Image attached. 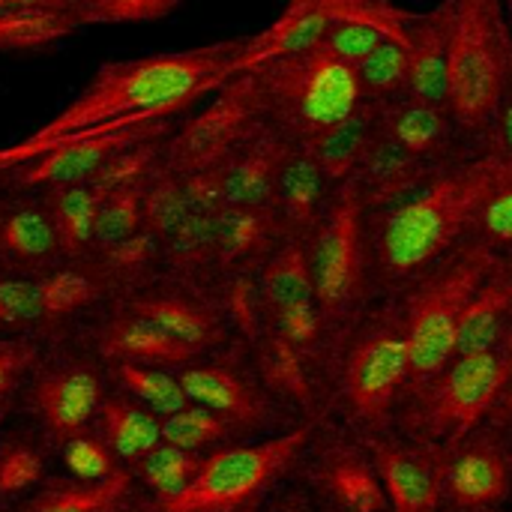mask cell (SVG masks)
I'll return each instance as SVG.
<instances>
[{
	"label": "cell",
	"instance_id": "8d00e7d4",
	"mask_svg": "<svg viewBox=\"0 0 512 512\" xmlns=\"http://www.w3.org/2000/svg\"><path fill=\"white\" fill-rule=\"evenodd\" d=\"M90 258L99 267V273L105 276V282L114 294V303L162 276V240L144 228L108 249L93 252Z\"/></svg>",
	"mask_w": 512,
	"mask_h": 512
},
{
	"label": "cell",
	"instance_id": "f35d334b",
	"mask_svg": "<svg viewBox=\"0 0 512 512\" xmlns=\"http://www.w3.org/2000/svg\"><path fill=\"white\" fill-rule=\"evenodd\" d=\"M81 27L75 12L57 9H6L0 12V54L42 51Z\"/></svg>",
	"mask_w": 512,
	"mask_h": 512
},
{
	"label": "cell",
	"instance_id": "30bf717a",
	"mask_svg": "<svg viewBox=\"0 0 512 512\" xmlns=\"http://www.w3.org/2000/svg\"><path fill=\"white\" fill-rule=\"evenodd\" d=\"M111 390L105 360L84 342L69 345V339L51 342L21 393L15 408L57 447L63 438L93 426L105 393Z\"/></svg>",
	"mask_w": 512,
	"mask_h": 512
},
{
	"label": "cell",
	"instance_id": "681fc988",
	"mask_svg": "<svg viewBox=\"0 0 512 512\" xmlns=\"http://www.w3.org/2000/svg\"><path fill=\"white\" fill-rule=\"evenodd\" d=\"M45 348L48 342L36 336H0V402H9L21 393Z\"/></svg>",
	"mask_w": 512,
	"mask_h": 512
},
{
	"label": "cell",
	"instance_id": "816d5d0a",
	"mask_svg": "<svg viewBox=\"0 0 512 512\" xmlns=\"http://www.w3.org/2000/svg\"><path fill=\"white\" fill-rule=\"evenodd\" d=\"M261 512H321L306 486H279Z\"/></svg>",
	"mask_w": 512,
	"mask_h": 512
},
{
	"label": "cell",
	"instance_id": "8fae6325",
	"mask_svg": "<svg viewBox=\"0 0 512 512\" xmlns=\"http://www.w3.org/2000/svg\"><path fill=\"white\" fill-rule=\"evenodd\" d=\"M180 372L189 402L225 417L243 441L279 435L288 408L258 378L243 339L189 360Z\"/></svg>",
	"mask_w": 512,
	"mask_h": 512
},
{
	"label": "cell",
	"instance_id": "4fadbf2b",
	"mask_svg": "<svg viewBox=\"0 0 512 512\" xmlns=\"http://www.w3.org/2000/svg\"><path fill=\"white\" fill-rule=\"evenodd\" d=\"M171 132H174V117L138 120V123H105V126L69 132L45 156L0 177V186L3 189H48V186H63V183H84L123 147L147 141V138L171 135Z\"/></svg>",
	"mask_w": 512,
	"mask_h": 512
},
{
	"label": "cell",
	"instance_id": "3957f363",
	"mask_svg": "<svg viewBox=\"0 0 512 512\" xmlns=\"http://www.w3.org/2000/svg\"><path fill=\"white\" fill-rule=\"evenodd\" d=\"M411 375L402 300L378 297L339 351V405L363 441L393 432L411 393Z\"/></svg>",
	"mask_w": 512,
	"mask_h": 512
},
{
	"label": "cell",
	"instance_id": "d6986e66",
	"mask_svg": "<svg viewBox=\"0 0 512 512\" xmlns=\"http://www.w3.org/2000/svg\"><path fill=\"white\" fill-rule=\"evenodd\" d=\"M87 345L105 363H138V366H162L183 369L198 354L168 336L150 318L126 309L123 303H111V309L90 330Z\"/></svg>",
	"mask_w": 512,
	"mask_h": 512
},
{
	"label": "cell",
	"instance_id": "94428289",
	"mask_svg": "<svg viewBox=\"0 0 512 512\" xmlns=\"http://www.w3.org/2000/svg\"><path fill=\"white\" fill-rule=\"evenodd\" d=\"M441 512H456V510H441ZM495 512H501V510H495Z\"/></svg>",
	"mask_w": 512,
	"mask_h": 512
},
{
	"label": "cell",
	"instance_id": "c3c4849f",
	"mask_svg": "<svg viewBox=\"0 0 512 512\" xmlns=\"http://www.w3.org/2000/svg\"><path fill=\"white\" fill-rule=\"evenodd\" d=\"M183 0H81L75 15L81 24H144L171 15Z\"/></svg>",
	"mask_w": 512,
	"mask_h": 512
},
{
	"label": "cell",
	"instance_id": "5b68a950",
	"mask_svg": "<svg viewBox=\"0 0 512 512\" xmlns=\"http://www.w3.org/2000/svg\"><path fill=\"white\" fill-rule=\"evenodd\" d=\"M315 300L330 333L333 357H339L348 333L369 309L372 261H369V213L354 177L339 183L306 237Z\"/></svg>",
	"mask_w": 512,
	"mask_h": 512
},
{
	"label": "cell",
	"instance_id": "11a10c76",
	"mask_svg": "<svg viewBox=\"0 0 512 512\" xmlns=\"http://www.w3.org/2000/svg\"><path fill=\"white\" fill-rule=\"evenodd\" d=\"M12 9H57V12H75L81 0H9Z\"/></svg>",
	"mask_w": 512,
	"mask_h": 512
},
{
	"label": "cell",
	"instance_id": "f6af8a7d",
	"mask_svg": "<svg viewBox=\"0 0 512 512\" xmlns=\"http://www.w3.org/2000/svg\"><path fill=\"white\" fill-rule=\"evenodd\" d=\"M0 336H36L48 342L39 276L0 273Z\"/></svg>",
	"mask_w": 512,
	"mask_h": 512
},
{
	"label": "cell",
	"instance_id": "ee69618b",
	"mask_svg": "<svg viewBox=\"0 0 512 512\" xmlns=\"http://www.w3.org/2000/svg\"><path fill=\"white\" fill-rule=\"evenodd\" d=\"M54 459L63 468V474H69L72 480H81V483H105V480L117 477L120 471H126L96 426H87V429L63 438L54 447Z\"/></svg>",
	"mask_w": 512,
	"mask_h": 512
},
{
	"label": "cell",
	"instance_id": "5bb4252c",
	"mask_svg": "<svg viewBox=\"0 0 512 512\" xmlns=\"http://www.w3.org/2000/svg\"><path fill=\"white\" fill-rule=\"evenodd\" d=\"M300 465L306 489L321 512H390L366 441H354L345 432L312 435Z\"/></svg>",
	"mask_w": 512,
	"mask_h": 512
},
{
	"label": "cell",
	"instance_id": "7a4b0ae2",
	"mask_svg": "<svg viewBox=\"0 0 512 512\" xmlns=\"http://www.w3.org/2000/svg\"><path fill=\"white\" fill-rule=\"evenodd\" d=\"M246 36L225 39L189 51H165L132 60H111L96 69L90 84L33 138H63L69 132L180 117L186 108L216 93L231 78V63L243 51Z\"/></svg>",
	"mask_w": 512,
	"mask_h": 512
},
{
	"label": "cell",
	"instance_id": "277c9868",
	"mask_svg": "<svg viewBox=\"0 0 512 512\" xmlns=\"http://www.w3.org/2000/svg\"><path fill=\"white\" fill-rule=\"evenodd\" d=\"M312 435L315 420H306L279 435L216 450L177 498L144 501L132 492L120 512H261L303 462Z\"/></svg>",
	"mask_w": 512,
	"mask_h": 512
},
{
	"label": "cell",
	"instance_id": "52a82bcc",
	"mask_svg": "<svg viewBox=\"0 0 512 512\" xmlns=\"http://www.w3.org/2000/svg\"><path fill=\"white\" fill-rule=\"evenodd\" d=\"M498 255L489 243L471 237L399 294L414 366L411 393L426 387L456 357L465 309Z\"/></svg>",
	"mask_w": 512,
	"mask_h": 512
},
{
	"label": "cell",
	"instance_id": "db71d44e",
	"mask_svg": "<svg viewBox=\"0 0 512 512\" xmlns=\"http://www.w3.org/2000/svg\"><path fill=\"white\" fill-rule=\"evenodd\" d=\"M498 135H501V144L507 150V156L512 159V81L504 93V102H501V117H498Z\"/></svg>",
	"mask_w": 512,
	"mask_h": 512
},
{
	"label": "cell",
	"instance_id": "6f0895ef",
	"mask_svg": "<svg viewBox=\"0 0 512 512\" xmlns=\"http://www.w3.org/2000/svg\"><path fill=\"white\" fill-rule=\"evenodd\" d=\"M498 351H504L507 354V360L512 363V324H510V330H507V336H504V342H501V348Z\"/></svg>",
	"mask_w": 512,
	"mask_h": 512
},
{
	"label": "cell",
	"instance_id": "d6a6232c",
	"mask_svg": "<svg viewBox=\"0 0 512 512\" xmlns=\"http://www.w3.org/2000/svg\"><path fill=\"white\" fill-rule=\"evenodd\" d=\"M258 291H261V303H264V324H267V318H273L279 312L300 309V306H318L306 237L288 234L276 246V252L258 270Z\"/></svg>",
	"mask_w": 512,
	"mask_h": 512
},
{
	"label": "cell",
	"instance_id": "9f6ffc18",
	"mask_svg": "<svg viewBox=\"0 0 512 512\" xmlns=\"http://www.w3.org/2000/svg\"><path fill=\"white\" fill-rule=\"evenodd\" d=\"M12 411H15V399H9V402H0V432H3V426L9 423Z\"/></svg>",
	"mask_w": 512,
	"mask_h": 512
},
{
	"label": "cell",
	"instance_id": "d590c367",
	"mask_svg": "<svg viewBox=\"0 0 512 512\" xmlns=\"http://www.w3.org/2000/svg\"><path fill=\"white\" fill-rule=\"evenodd\" d=\"M45 198V207L51 213L63 261H81L93 255V231H96V213L102 204V195L84 180V183H63L39 189Z\"/></svg>",
	"mask_w": 512,
	"mask_h": 512
},
{
	"label": "cell",
	"instance_id": "9c48e42d",
	"mask_svg": "<svg viewBox=\"0 0 512 512\" xmlns=\"http://www.w3.org/2000/svg\"><path fill=\"white\" fill-rule=\"evenodd\" d=\"M510 372L512 363L498 348L456 354L441 375L405 399L396 420L399 435L453 450L465 435L489 423Z\"/></svg>",
	"mask_w": 512,
	"mask_h": 512
},
{
	"label": "cell",
	"instance_id": "b9f144b4",
	"mask_svg": "<svg viewBox=\"0 0 512 512\" xmlns=\"http://www.w3.org/2000/svg\"><path fill=\"white\" fill-rule=\"evenodd\" d=\"M186 213H189V198H186L183 174H177L165 162H159L144 180L141 228L165 243L174 234V228L186 219Z\"/></svg>",
	"mask_w": 512,
	"mask_h": 512
},
{
	"label": "cell",
	"instance_id": "6da1fadb",
	"mask_svg": "<svg viewBox=\"0 0 512 512\" xmlns=\"http://www.w3.org/2000/svg\"><path fill=\"white\" fill-rule=\"evenodd\" d=\"M507 159L501 141L462 153L435 165L411 192L369 216L375 297H399L474 237L480 207Z\"/></svg>",
	"mask_w": 512,
	"mask_h": 512
},
{
	"label": "cell",
	"instance_id": "7bdbcfd3",
	"mask_svg": "<svg viewBox=\"0 0 512 512\" xmlns=\"http://www.w3.org/2000/svg\"><path fill=\"white\" fill-rule=\"evenodd\" d=\"M408 69H411V42L387 39L369 57L357 63L363 96L387 105L399 96H408Z\"/></svg>",
	"mask_w": 512,
	"mask_h": 512
},
{
	"label": "cell",
	"instance_id": "8992f818",
	"mask_svg": "<svg viewBox=\"0 0 512 512\" xmlns=\"http://www.w3.org/2000/svg\"><path fill=\"white\" fill-rule=\"evenodd\" d=\"M512 81V24L504 0H453L450 114L468 141L501 138L498 117Z\"/></svg>",
	"mask_w": 512,
	"mask_h": 512
},
{
	"label": "cell",
	"instance_id": "ba28073f",
	"mask_svg": "<svg viewBox=\"0 0 512 512\" xmlns=\"http://www.w3.org/2000/svg\"><path fill=\"white\" fill-rule=\"evenodd\" d=\"M249 72L261 93L264 120L294 144H309L366 99L357 66L336 57L324 42Z\"/></svg>",
	"mask_w": 512,
	"mask_h": 512
},
{
	"label": "cell",
	"instance_id": "bcb514c9",
	"mask_svg": "<svg viewBox=\"0 0 512 512\" xmlns=\"http://www.w3.org/2000/svg\"><path fill=\"white\" fill-rule=\"evenodd\" d=\"M147 180V177H144ZM144 180L114 189L102 198L99 213H96V231H93V252L108 249L126 237H132L135 231H141V192H144Z\"/></svg>",
	"mask_w": 512,
	"mask_h": 512
},
{
	"label": "cell",
	"instance_id": "60d3db41",
	"mask_svg": "<svg viewBox=\"0 0 512 512\" xmlns=\"http://www.w3.org/2000/svg\"><path fill=\"white\" fill-rule=\"evenodd\" d=\"M162 441L183 447L189 453H198V456H210L216 450L243 444V435L216 411L189 402L186 408L162 420Z\"/></svg>",
	"mask_w": 512,
	"mask_h": 512
},
{
	"label": "cell",
	"instance_id": "7c38bea8",
	"mask_svg": "<svg viewBox=\"0 0 512 512\" xmlns=\"http://www.w3.org/2000/svg\"><path fill=\"white\" fill-rule=\"evenodd\" d=\"M261 126L264 105L255 75H234L198 114L174 126V132L165 138L162 162L183 177L222 168Z\"/></svg>",
	"mask_w": 512,
	"mask_h": 512
},
{
	"label": "cell",
	"instance_id": "836d02e7",
	"mask_svg": "<svg viewBox=\"0 0 512 512\" xmlns=\"http://www.w3.org/2000/svg\"><path fill=\"white\" fill-rule=\"evenodd\" d=\"M93 426L117 453L123 468L138 465L156 444H162V417L114 384L105 393Z\"/></svg>",
	"mask_w": 512,
	"mask_h": 512
},
{
	"label": "cell",
	"instance_id": "e575fe53",
	"mask_svg": "<svg viewBox=\"0 0 512 512\" xmlns=\"http://www.w3.org/2000/svg\"><path fill=\"white\" fill-rule=\"evenodd\" d=\"M378 129H381V105L363 99L345 120H339L336 126H330L327 132H321L303 147L318 159L330 183L339 186L348 177H354Z\"/></svg>",
	"mask_w": 512,
	"mask_h": 512
},
{
	"label": "cell",
	"instance_id": "ffe728a7",
	"mask_svg": "<svg viewBox=\"0 0 512 512\" xmlns=\"http://www.w3.org/2000/svg\"><path fill=\"white\" fill-rule=\"evenodd\" d=\"M288 237L276 207L225 204L216 219V282L237 273H258Z\"/></svg>",
	"mask_w": 512,
	"mask_h": 512
},
{
	"label": "cell",
	"instance_id": "9a60e30c",
	"mask_svg": "<svg viewBox=\"0 0 512 512\" xmlns=\"http://www.w3.org/2000/svg\"><path fill=\"white\" fill-rule=\"evenodd\" d=\"M512 501V441L483 423L447 453L441 510L495 512Z\"/></svg>",
	"mask_w": 512,
	"mask_h": 512
},
{
	"label": "cell",
	"instance_id": "ac0fdd59",
	"mask_svg": "<svg viewBox=\"0 0 512 512\" xmlns=\"http://www.w3.org/2000/svg\"><path fill=\"white\" fill-rule=\"evenodd\" d=\"M63 261L60 240L39 189L0 195V273L42 276Z\"/></svg>",
	"mask_w": 512,
	"mask_h": 512
},
{
	"label": "cell",
	"instance_id": "4dcf8cb0",
	"mask_svg": "<svg viewBox=\"0 0 512 512\" xmlns=\"http://www.w3.org/2000/svg\"><path fill=\"white\" fill-rule=\"evenodd\" d=\"M333 189L336 186L330 183V177L324 174L318 159L303 144H297L282 168V177L276 186V201H273L288 234L309 237V231L318 225Z\"/></svg>",
	"mask_w": 512,
	"mask_h": 512
},
{
	"label": "cell",
	"instance_id": "f546056e",
	"mask_svg": "<svg viewBox=\"0 0 512 512\" xmlns=\"http://www.w3.org/2000/svg\"><path fill=\"white\" fill-rule=\"evenodd\" d=\"M512 324V255H498L480 288L474 291L462 327L456 354L501 348Z\"/></svg>",
	"mask_w": 512,
	"mask_h": 512
},
{
	"label": "cell",
	"instance_id": "ab89813d",
	"mask_svg": "<svg viewBox=\"0 0 512 512\" xmlns=\"http://www.w3.org/2000/svg\"><path fill=\"white\" fill-rule=\"evenodd\" d=\"M105 366H108V378L114 387L138 399L144 408H150L162 420L189 405V396L183 390L177 369L138 366V363H105Z\"/></svg>",
	"mask_w": 512,
	"mask_h": 512
},
{
	"label": "cell",
	"instance_id": "484cf974",
	"mask_svg": "<svg viewBox=\"0 0 512 512\" xmlns=\"http://www.w3.org/2000/svg\"><path fill=\"white\" fill-rule=\"evenodd\" d=\"M450 36L453 0H441L429 12H417L411 24L408 96L450 108Z\"/></svg>",
	"mask_w": 512,
	"mask_h": 512
},
{
	"label": "cell",
	"instance_id": "83f0119b",
	"mask_svg": "<svg viewBox=\"0 0 512 512\" xmlns=\"http://www.w3.org/2000/svg\"><path fill=\"white\" fill-rule=\"evenodd\" d=\"M435 165L423 162L420 156L408 153L402 144H396L384 129L372 138L360 168L354 171L357 192L366 204V213H378L399 201L405 192H411Z\"/></svg>",
	"mask_w": 512,
	"mask_h": 512
},
{
	"label": "cell",
	"instance_id": "f907efd6",
	"mask_svg": "<svg viewBox=\"0 0 512 512\" xmlns=\"http://www.w3.org/2000/svg\"><path fill=\"white\" fill-rule=\"evenodd\" d=\"M60 144V138H27V141H18V144H6L0 147V177H6L9 171L45 156L48 150H54Z\"/></svg>",
	"mask_w": 512,
	"mask_h": 512
},
{
	"label": "cell",
	"instance_id": "74e56055",
	"mask_svg": "<svg viewBox=\"0 0 512 512\" xmlns=\"http://www.w3.org/2000/svg\"><path fill=\"white\" fill-rule=\"evenodd\" d=\"M207 456L189 453L168 441L156 444L138 465H132L135 495L144 501H171L177 498L204 468Z\"/></svg>",
	"mask_w": 512,
	"mask_h": 512
},
{
	"label": "cell",
	"instance_id": "44dd1931",
	"mask_svg": "<svg viewBox=\"0 0 512 512\" xmlns=\"http://www.w3.org/2000/svg\"><path fill=\"white\" fill-rule=\"evenodd\" d=\"M333 15L336 21L324 45L351 66H357L387 39L411 42V24L417 18L414 9H405L393 0H333Z\"/></svg>",
	"mask_w": 512,
	"mask_h": 512
},
{
	"label": "cell",
	"instance_id": "2e32d148",
	"mask_svg": "<svg viewBox=\"0 0 512 512\" xmlns=\"http://www.w3.org/2000/svg\"><path fill=\"white\" fill-rule=\"evenodd\" d=\"M117 303L150 318L168 336H174L177 342L192 348L198 357L219 351L237 339L231 330V321L222 312L213 291H204V288H195V285H186V282H177L168 276L153 279L150 285L138 288L135 294L123 297Z\"/></svg>",
	"mask_w": 512,
	"mask_h": 512
},
{
	"label": "cell",
	"instance_id": "7dc6e473",
	"mask_svg": "<svg viewBox=\"0 0 512 512\" xmlns=\"http://www.w3.org/2000/svg\"><path fill=\"white\" fill-rule=\"evenodd\" d=\"M474 237H480L501 255H512V159L504 162L492 192L480 207Z\"/></svg>",
	"mask_w": 512,
	"mask_h": 512
},
{
	"label": "cell",
	"instance_id": "f5cc1de1",
	"mask_svg": "<svg viewBox=\"0 0 512 512\" xmlns=\"http://www.w3.org/2000/svg\"><path fill=\"white\" fill-rule=\"evenodd\" d=\"M489 423H495V426H510L512 423V372L501 396H498V402H495V408H492V414H489Z\"/></svg>",
	"mask_w": 512,
	"mask_h": 512
},
{
	"label": "cell",
	"instance_id": "7402d4cb",
	"mask_svg": "<svg viewBox=\"0 0 512 512\" xmlns=\"http://www.w3.org/2000/svg\"><path fill=\"white\" fill-rule=\"evenodd\" d=\"M333 0H288L282 15L261 33L246 36L243 51L231 63V78L261 63L291 57L321 45L333 27Z\"/></svg>",
	"mask_w": 512,
	"mask_h": 512
},
{
	"label": "cell",
	"instance_id": "e0dca14e",
	"mask_svg": "<svg viewBox=\"0 0 512 512\" xmlns=\"http://www.w3.org/2000/svg\"><path fill=\"white\" fill-rule=\"evenodd\" d=\"M366 447L381 474L390 512H441L450 450L405 438L399 432L366 438Z\"/></svg>",
	"mask_w": 512,
	"mask_h": 512
},
{
	"label": "cell",
	"instance_id": "4316f807",
	"mask_svg": "<svg viewBox=\"0 0 512 512\" xmlns=\"http://www.w3.org/2000/svg\"><path fill=\"white\" fill-rule=\"evenodd\" d=\"M246 348L264 387L288 411H300L306 420H312L318 411V387L312 375L315 366L270 327H264L252 342H246Z\"/></svg>",
	"mask_w": 512,
	"mask_h": 512
},
{
	"label": "cell",
	"instance_id": "6125c7cd",
	"mask_svg": "<svg viewBox=\"0 0 512 512\" xmlns=\"http://www.w3.org/2000/svg\"><path fill=\"white\" fill-rule=\"evenodd\" d=\"M0 512H12V510H0Z\"/></svg>",
	"mask_w": 512,
	"mask_h": 512
},
{
	"label": "cell",
	"instance_id": "91938a15",
	"mask_svg": "<svg viewBox=\"0 0 512 512\" xmlns=\"http://www.w3.org/2000/svg\"><path fill=\"white\" fill-rule=\"evenodd\" d=\"M501 429L507 432V438H510V441H512V423H510V426H501Z\"/></svg>",
	"mask_w": 512,
	"mask_h": 512
},
{
	"label": "cell",
	"instance_id": "d4e9b609",
	"mask_svg": "<svg viewBox=\"0 0 512 512\" xmlns=\"http://www.w3.org/2000/svg\"><path fill=\"white\" fill-rule=\"evenodd\" d=\"M381 129L429 165H444L462 156L459 144L465 141V135L459 132L447 105L399 96L381 105Z\"/></svg>",
	"mask_w": 512,
	"mask_h": 512
},
{
	"label": "cell",
	"instance_id": "cb8c5ba5",
	"mask_svg": "<svg viewBox=\"0 0 512 512\" xmlns=\"http://www.w3.org/2000/svg\"><path fill=\"white\" fill-rule=\"evenodd\" d=\"M39 294L45 309V333L48 345L69 336V327L78 324L84 315L114 303V294L93 264V258L81 261H60L48 273L39 276Z\"/></svg>",
	"mask_w": 512,
	"mask_h": 512
},
{
	"label": "cell",
	"instance_id": "603a6c76",
	"mask_svg": "<svg viewBox=\"0 0 512 512\" xmlns=\"http://www.w3.org/2000/svg\"><path fill=\"white\" fill-rule=\"evenodd\" d=\"M297 144L264 120V126L225 162V204L273 207L282 168Z\"/></svg>",
	"mask_w": 512,
	"mask_h": 512
},
{
	"label": "cell",
	"instance_id": "1f68e13d",
	"mask_svg": "<svg viewBox=\"0 0 512 512\" xmlns=\"http://www.w3.org/2000/svg\"><path fill=\"white\" fill-rule=\"evenodd\" d=\"M135 492L132 471H120L105 483H81L69 474H51L36 492L18 501L12 512H120Z\"/></svg>",
	"mask_w": 512,
	"mask_h": 512
},
{
	"label": "cell",
	"instance_id": "f1b7e54d",
	"mask_svg": "<svg viewBox=\"0 0 512 512\" xmlns=\"http://www.w3.org/2000/svg\"><path fill=\"white\" fill-rule=\"evenodd\" d=\"M51 441L30 423H6L0 432V510L15 507L36 492L54 471Z\"/></svg>",
	"mask_w": 512,
	"mask_h": 512
},
{
	"label": "cell",
	"instance_id": "680465c9",
	"mask_svg": "<svg viewBox=\"0 0 512 512\" xmlns=\"http://www.w3.org/2000/svg\"><path fill=\"white\" fill-rule=\"evenodd\" d=\"M504 9H507V18H510L512 24V0H504Z\"/></svg>",
	"mask_w": 512,
	"mask_h": 512
}]
</instances>
